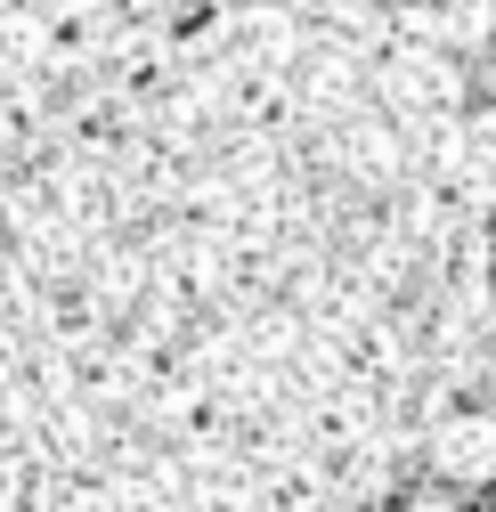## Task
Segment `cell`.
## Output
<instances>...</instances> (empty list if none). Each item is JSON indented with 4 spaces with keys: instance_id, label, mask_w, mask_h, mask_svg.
<instances>
[{
    "instance_id": "obj_9",
    "label": "cell",
    "mask_w": 496,
    "mask_h": 512,
    "mask_svg": "<svg viewBox=\"0 0 496 512\" xmlns=\"http://www.w3.org/2000/svg\"><path fill=\"white\" fill-rule=\"evenodd\" d=\"M0 9H9V0H0Z\"/></svg>"
},
{
    "instance_id": "obj_5",
    "label": "cell",
    "mask_w": 496,
    "mask_h": 512,
    "mask_svg": "<svg viewBox=\"0 0 496 512\" xmlns=\"http://www.w3.org/2000/svg\"><path fill=\"white\" fill-rule=\"evenodd\" d=\"M399 512H464L448 488H423V496H399Z\"/></svg>"
},
{
    "instance_id": "obj_4",
    "label": "cell",
    "mask_w": 496,
    "mask_h": 512,
    "mask_svg": "<svg viewBox=\"0 0 496 512\" xmlns=\"http://www.w3.org/2000/svg\"><path fill=\"white\" fill-rule=\"evenodd\" d=\"M399 41H431V49H480L496 33V0H423V9H399L391 17Z\"/></svg>"
},
{
    "instance_id": "obj_2",
    "label": "cell",
    "mask_w": 496,
    "mask_h": 512,
    "mask_svg": "<svg viewBox=\"0 0 496 512\" xmlns=\"http://www.w3.org/2000/svg\"><path fill=\"white\" fill-rule=\"evenodd\" d=\"M423 456L448 488H488L496 480V407H448L423 431Z\"/></svg>"
},
{
    "instance_id": "obj_7",
    "label": "cell",
    "mask_w": 496,
    "mask_h": 512,
    "mask_svg": "<svg viewBox=\"0 0 496 512\" xmlns=\"http://www.w3.org/2000/svg\"><path fill=\"white\" fill-rule=\"evenodd\" d=\"M488 342H496V309H488Z\"/></svg>"
},
{
    "instance_id": "obj_6",
    "label": "cell",
    "mask_w": 496,
    "mask_h": 512,
    "mask_svg": "<svg viewBox=\"0 0 496 512\" xmlns=\"http://www.w3.org/2000/svg\"><path fill=\"white\" fill-rule=\"evenodd\" d=\"M464 139H472V147L496 163V114H472V122H464Z\"/></svg>"
},
{
    "instance_id": "obj_8",
    "label": "cell",
    "mask_w": 496,
    "mask_h": 512,
    "mask_svg": "<svg viewBox=\"0 0 496 512\" xmlns=\"http://www.w3.org/2000/svg\"><path fill=\"white\" fill-rule=\"evenodd\" d=\"M326 512H358V504H326Z\"/></svg>"
},
{
    "instance_id": "obj_3",
    "label": "cell",
    "mask_w": 496,
    "mask_h": 512,
    "mask_svg": "<svg viewBox=\"0 0 496 512\" xmlns=\"http://www.w3.org/2000/svg\"><path fill=\"white\" fill-rule=\"evenodd\" d=\"M334 163L358 179V187H375V196H391V187L407 179V131L391 114H358L334 131Z\"/></svg>"
},
{
    "instance_id": "obj_1",
    "label": "cell",
    "mask_w": 496,
    "mask_h": 512,
    "mask_svg": "<svg viewBox=\"0 0 496 512\" xmlns=\"http://www.w3.org/2000/svg\"><path fill=\"white\" fill-rule=\"evenodd\" d=\"M375 82H383V114H391V122L456 114V57H448V49H431V41H391Z\"/></svg>"
}]
</instances>
